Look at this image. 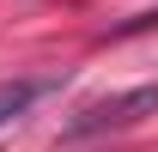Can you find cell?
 I'll return each instance as SVG.
<instances>
[{"mask_svg":"<svg viewBox=\"0 0 158 152\" xmlns=\"http://www.w3.org/2000/svg\"><path fill=\"white\" fill-rule=\"evenodd\" d=\"M158 116V85H134V91H116V97H98V103H85L73 110V122L61 128V140H98V134H122Z\"/></svg>","mask_w":158,"mask_h":152,"instance_id":"cell-1","label":"cell"},{"mask_svg":"<svg viewBox=\"0 0 158 152\" xmlns=\"http://www.w3.org/2000/svg\"><path fill=\"white\" fill-rule=\"evenodd\" d=\"M55 85L61 79H6V85H0V128H12V122H19L37 97H49Z\"/></svg>","mask_w":158,"mask_h":152,"instance_id":"cell-2","label":"cell"}]
</instances>
